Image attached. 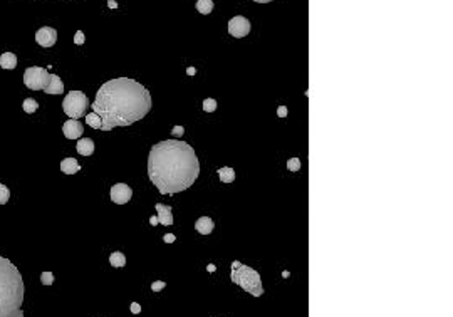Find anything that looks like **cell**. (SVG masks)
<instances>
[{
	"mask_svg": "<svg viewBox=\"0 0 453 317\" xmlns=\"http://www.w3.org/2000/svg\"><path fill=\"white\" fill-rule=\"evenodd\" d=\"M93 113L101 119V131L110 133L119 126H131L151 111V93L135 79L118 77L97 89Z\"/></svg>",
	"mask_w": 453,
	"mask_h": 317,
	"instance_id": "6da1fadb",
	"label": "cell"
},
{
	"mask_svg": "<svg viewBox=\"0 0 453 317\" xmlns=\"http://www.w3.org/2000/svg\"><path fill=\"white\" fill-rule=\"evenodd\" d=\"M200 175V161L193 146L180 140L156 143L148 154V176L162 195L188 190Z\"/></svg>",
	"mask_w": 453,
	"mask_h": 317,
	"instance_id": "7a4b0ae2",
	"label": "cell"
},
{
	"mask_svg": "<svg viewBox=\"0 0 453 317\" xmlns=\"http://www.w3.org/2000/svg\"><path fill=\"white\" fill-rule=\"evenodd\" d=\"M24 280L19 269L0 257V317H24Z\"/></svg>",
	"mask_w": 453,
	"mask_h": 317,
	"instance_id": "3957f363",
	"label": "cell"
},
{
	"mask_svg": "<svg viewBox=\"0 0 453 317\" xmlns=\"http://www.w3.org/2000/svg\"><path fill=\"white\" fill-rule=\"evenodd\" d=\"M24 84L32 91H44L45 94H62L64 83L56 74H49L47 69L41 66L27 67L24 72Z\"/></svg>",
	"mask_w": 453,
	"mask_h": 317,
	"instance_id": "277c9868",
	"label": "cell"
},
{
	"mask_svg": "<svg viewBox=\"0 0 453 317\" xmlns=\"http://www.w3.org/2000/svg\"><path fill=\"white\" fill-rule=\"evenodd\" d=\"M230 280L233 284H237L238 287H242L245 292H249L250 296H254V297H260L263 294L260 274L252 267H249V265H245L238 260L232 262Z\"/></svg>",
	"mask_w": 453,
	"mask_h": 317,
	"instance_id": "5b68a950",
	"label": "cell"
},
{
	"mask_svg": "<svg viewBox=\"0 0 453 317\" xmlns=\"http://www.w3.org/2000/svg\"><path fill=\"white\" fill-rule=\"evenodd\" d=\"M62 109L71 119H81L88 114L89 109V99L88 96L81 91H71L67 93L64 101H62Z\"/></svg>",
	"mask_w": 453,
	"mask_h": 317,
	"instance_id": "8992f818",
	"label": "cell"
},
{
	"mask_svg": "<svg viewBox=\"0 0 453 317\" xmlns=\"http://www.w3.org/2000/svg\"><path fill=\"white\" fill-rule=\"evenodd\" d=\"M228 32L235 39H244L249 36L250 32V22L247 17L244 15H235L228 20Z\"/></svg>",
	"mask_w": 453,
	"mask_h": 317,
	"instance_id": "52a82bcc",
	"label": "cell"
},
{
	"mask_svg": "<svg viewBox=\"0 0 453 317\" xmlns=\"http://www.w3.org/2000/svg\"><path fill=\"white\" fill-rule=\"evenodd\" d=\"M110 197L116 205H126L133 198V190L126 185V183H116L114 187H111Z\"/></svg>",
	"mask_w": 453,
	"mask_h": 317,
	"instance_id": "ba28073f",
	"label": "cell"
},
{
	"mask_svg": "<svg viewBox=\"0 0 453 317\" xmlns=\"http://www.w3.org/2000/svg\"><path fill=\"white\" fill-rule=\"evenodd\" d=\"M36 42L42 47H52L57 42V31L52 27H42L36 32Z\"/></svg>",
	"mask_w": 453,
	"mask_h": 317,
	"instance_id": "9c48e42d",
	"label": "cell"
},
{
	"mask_svg": "<svg viewBox=\"0 0 453 317\" xmlns=\"http://www.w3.org/2000/svg\"><path fill=\"white\" fill-rule=\"evenodd\" d=\"M62 133H64L67 140H79L84 133V126L79 119H67L62 124Z\"/></svg>",
	"mask_w": 453,
	"mask_h": 317,
	"instance_id": "30bf717a",
	"label": "cell"
},
{
	"mask_svg": "<svg viewBox=\"0 0 453 317\" xmlns=\"http://www.w3.org/2000/svg\"><path fill=\"white\" fill-rule=\"evenodd\" d=\"M156 218L158 223H162L163 227H170L173 225V213H171V206L163 205V203H156Z\"/></svg>",
	"mask_w": 453,
	"mask_h": 317,
	"instance_id": "8fae6325",
	"label": "cell"
},
{
	"mask_svg": "<svg viewBox=\"0 0 453 317\" xmlns=\"http://www.w3.org/2000/svg\"><path fill=\"white\" fill-rule=\"evenodd\" d=\"M76 149L79 154H83V156H91V154L94 153V141L91 140V138H79Z\"/></svg>",
	"mask_w": 453,
	"mask_h": 317,
	"instance_id": "7c38bea8",
	"label": "cell"
},
{
	"mask_svg": "<svg viewBox=\"0 0 453 317\" xmlns=\"http://www.w3.org/2000/svg\"><path fill=\"white\" fill-rule=\"evenodd\" d=\"M214 227H215V223L210 217H200L197 220V223H195L197 232L202 233V235H210L211 232H214Z\"/></svg>",
	"mask_w": 453,
	"mask_h": 317,
	"instance_id": "4fadbf2b",
	"label": "cell"
},
{
	"mask_svg": "<svg viewBox=\"0 0 453 317\" xmlns=\"http://www.w3.org/2000/svg\"><path fill=\"white\" fill-rule=\"evenodd\" d=\"M79 170H81V165L77 163L76 158H66L61 161V171L66 175H76Z\"/></svg>",
	"mask_w": 453,
	"mask_h": 317,
	"instance_id": "5bb4252c",
	"label": "cell"
},
{
	"mask_svg": "<svg viewBox=\"0 0 453 317\" xmlns=\"http://www.w3.org/2000/svg\"><path fill=\"white\" fill-rule=\"evenodd\" d=\"M0 67L7 69V71H12L17 67V56L14 52H4L0 56Z\"/></svg>",
	"mask_w": 453,
	"mask_h": 317,
	"instance_id": "9a60e30c",
	"label": "cell"
},
{
	"mask_svg": "<svg viewBox=\"0 0 453 317\" xmlns=\"http://www.w3.org/2000/svg\"><path fill=\"white\" fill-rule=\"evenodd\" d=\"M219 178L222 183H232L235 180V170L230 168V166H223V168H219Z\"/></svg>",
	"mask_w": 453,
	"mask_h": 317,
	"instance_id": "2e32d148",
	"label": "cell"
},
{
	"mask_svg": "<svg viewBox=\"0 0 453 317\" xmlns=\"http://www.w3.org/2000/svg\"><path fill=\"white\" fill-rule=\"evenodd\" d=\"M214 7H215L214 0H198L197 2V10L203 15H208L214 12Z\"/></svg>",
	"mask_w": 453,
	"mask_h": 317,
	"instance_id": "e0dca14e",
	"label": "cell"
},
{
	"mask_svg": "<svg viewBox=\"0 0 453 317\" xmlns=\"http://www.w3.org/2000/svg\"><path fill=\"white\" fill-rule=\"evenodd\" d=\"M110 263L116 269H123L126 265V257L123 252H113L110 255Z\"/></svg>",
	"mask_w": 453,
	"mask_h": 317,
	"instance_id": "ac0fdd59",
	"label": "cell"
},
{
	"mask_svg": "<svg viewBox=\"0 0 453 317\" xmlns=\"http://www.w3.org/2000/svg\"><path fill=\"white\" fill-rule=\"evenodd\" d=\"M22 109H24L27 114H32L39 109V102L36 99H32V97H27V99H24V102H22Z\"/></svg>",
	"mask_w": 453,
	"mask_h": 317,
	"instance_id": "d6986e66",
	"label": "cell"
},
{
	"mask_svg": "<svg viewBox=\"0 0 453 317\" xmlns=\"http://www.w3.org/2000/svg\"><path fill=\"white\" fill-rule=\"evenodd\" d=\"M202 108L205 113H215L217 108H219V102H217V99H214V97H206L202 102Z\"/></svg>",
	"mask_w": 453,
	"mask_h": 317,
	"instance_id": "ffe728a7",
	"label": "cell"
},
{
	"mask_svg": "<svg viewBox=\"0 0 453 317\" xmlns=\"http://www.w3.org/2000/svg\"><path fill=\"white\" fill-rule=\"evenodd\" d=\"M86 123H88L91 128H94V129H101V119H99V116H97L96 113H89V114H86Z\"/></svg>",
	"mask_w": 453,
	"mask_h": 317,
	"instance_id": "44dd1931",
	"label": "cell"
},
{
	"mask_svg": "<svg viewBox=\"0 0 453 317\" xmlns=\"http://www.w3.org/2000/svg\"><path fill=\"white\" fill-rule=\"evenodd\" d=\"M10 198V190L0 183V205H5Z\"/></svg>",
	"mask_w": 453,
	"mask_h": 317,
	"instance_id": "7402d4cb",
	"label": "cell"
},
{
	"mask_svg": "<svg viewBox=\"0 0 453 317\" xmlns=\"http://www.w3.org/2000/svg\"><path fill=\"white\" fill-rule=\"evenodd\" d=\"M287 170L292 173H297L301 170V160L299 158H290L287 160Z\"/></svg>",
	"mask_w": 453,
	"mask_h": 317,
	"instance_id": "603a6c76",
	"label": "cell"
},
{
	"mask_svg": "<svg viewBox=\"0 0 453 317\" xmlns=\"http://www.w3.org/2000/svg\"><path fill=\"white\" fill-rule=\"evenodd\" d=\"M166 287V282H163V280H156V282H153L151 284V290L153 292H162L163 289Z\"/></svg>",
	"mask_w": 453,
	"mask_h": 317,
	"instance_id": "cb8c5ba5",
	"label": "cell"
},
{
	"mask_svg": "<svg viewBox=\"0 0 453 317\" xmlns=\"http://www.w3.org/2000/svg\"><path fill=\"white\" fill-rule=\"evenodd\" d=\"M52 279H54V275L50 274V272H44V274L41 275L42 284H45V285H50V284H52Z\"/></svg>",
	"mask_w": 453,
	"mask_h": 317,
	"instance_id": "d4e9b609",
	"label": "cell"
},
{
	"mask_svg": "<svg viewBox=\"0 0 453 317\" xmlns=\"http://www.w3.org/2000/svg\"><path fill=\"white\" fill-rule=\"evenodd\" d=\"M84 40H86V37H84L83 31H77V32H76V36H74V44H76V45H81V44H84Z\"/></svg>",
	"mask_w": 453,
	"mask_h": 317,
	"instance_id": "484cf974",
	"label": "cell"
},
{
	"mask_svg": "<svg viewBox=\"0 0 453 317\" xmlns=\"http://www.w3.org/2000/svg\"><path fill=\"white\" fill-rule=\"evenodd\" d=\"M287 113L289 111H287V108H285V106H279L277 108V116L279 118H285V116H287Z\"/></svg>",
	"mask_w": 453,
	"mask_h": 317,
	"instance_id": "4316f807",
	"label": "cell"
},
{
	"mask_svg": "<svg viewBox=\"0 0 453 317\" xmlns=\"http://www.w3.org/2000/svg\"><path fill=\"white\" fill-rule=\"evenodd\" d=\"M171 133H173L175 136H181L183 133H185V128H183V126H175V128L171 129Z\"/></svg>",
	"mask_w": 453,
	"mask_h": 317,
	"instance_id": "83f0119b",
	"label": "cell"
},
{
	"mask_svg": "<svg viewBox=\"0 0 453 317\" xmlns=\"http://www.w3.org/2000/svg\"><path fill=\"white\" fill-rule=\"evenodd\" d=\"M131 312H133V314H140L141 312V305L138 304V302H133V304H131Z\"/></svg>",
	"mask_w": 453,
	"mask_h": 317,
	"instance_id": "f1b7e54d",
	"label": "cell"
},
{
	"mask_svg": "<svg viewBox=\"0 0 453 317\" xmlns=\"http://www.w3.org/2000/svg\"><path fill=\"white\" fill-rule=\"evenodd\" d=\"M163 240L166 242V244H173V242L176 240V237H175L173 233H166L165 237H163Z\"/></svg>",
	"mask_w": 453,
	"mask_h": 317,
	"instance_id": "f546056e",
	"label": "cell"
},
{
	"mask_svg": "<svg viewBox=\"0 0 453 317\" xmlns=\"http://www.w3.org/2000/svg\"><path fill=\"white\" fill-rule=\"evenodd\" d=\"M150 223H151V225H158V218H156V215L150 218Z\"/></svg>",
	"mask_w": 453,
	"mask_h": 317,
	"instance_id": "4dcf8cb0",
	"label": "cell"
},
{
	"mask_svg": "<svg viewBox=\"0 0 453 317\" xmlns=\"http://www.w3.org/2000/svg\"><path fill=\"white\" fill-rule=\"evenodd\" d=\"M254 2H257V4H269V2H274V0H254Z\"/></svg>",
	"mask_w": 453,
	"mask_h": 317,
	"instance_id": "1f68e13d",
	"label": "cell"
},
{
	"mask_svg": "<svg viewBox=\"0 0 453 317\" xmlns=\"http://www.w3.org/2000/svg\"><path fill=\"white\" fill-rule=\"evenodd\" d=\"M208 272H215V265H214V263H210V265H208Z\"/></svg>",
	"mask_w": 453,
	"mask_h": 317,
	"instance_id": "d6a6232c",
	"label": "cell"
}]
</instances>
